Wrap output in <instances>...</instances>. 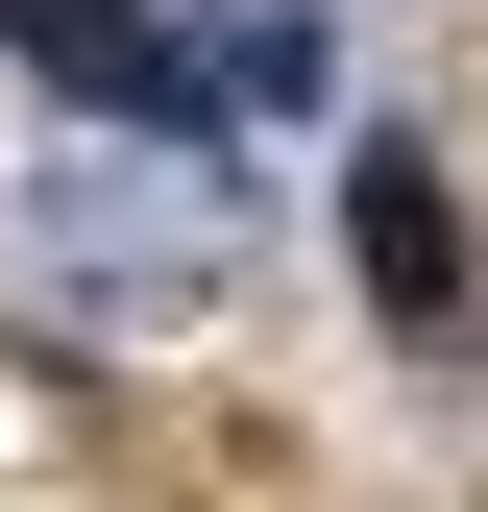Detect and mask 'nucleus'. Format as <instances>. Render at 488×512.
I'll return each instance as SVG.
<instances>
[{
	"mask_svg": "<svg viewBox=\"0 0 488 512\" xmlns=\"http://www.w3.org/2000/svg\"><path fill=\"white\" fill-rule=\"evenodd\" d=\"M0 49H25L74 122H147V147H220V49L196 0H0Z\"/></svg>",
	"mask_w": 488,
	"mask_h": 512,
	"instance_id": "obj_1",
	"label": "nucleus"
},
{
	"mask_svg": "<svg viewBox=\"0 0 488 512\" xmlns=\"http://www.w3.org/2000/svg\"><path fill=\"white\" fill-rule=\"evenodd\" d=\"M342 244H366V293H391V342H464V196H440V147L366 122L342 147Z\"/></svg>",
	"mask_w": 488,
	"mask_h": 512,
	"instance_id": "obj_2",
	"label": "nucleus"
}]
</instances>
